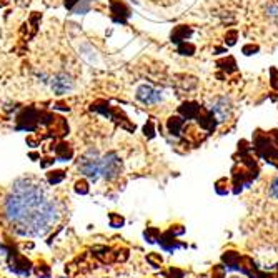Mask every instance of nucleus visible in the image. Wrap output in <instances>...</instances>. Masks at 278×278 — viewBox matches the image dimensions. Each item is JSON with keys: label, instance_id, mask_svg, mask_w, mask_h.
Masks as SVG:
<instances>
[{"label": "nucleus", "instance_id": "nucleus-1", "mask_svg": "<svg viewBox=\"0 0 278 278\" xmlns=\"http://www.w3.org/2000/svg\"><path fill=\"white\" fill-rule=\"evenodd\" d=\"M5 214L20 235L40 236L58 218L54 202L38 185L30 180H17L5 204Z\"/></svg>", "mask_w": 278, "mask_h": 278}, {"label": "nucleus", "instance_id": "nucleus-2", "mask_svg": "<svg viewBox=\"0 0 278 278\" xmlns=\"http://www.w3.org/2000/svg\"><path fill=\"white\" fill-rule=\"evenodd\" d=\"M240 160H235V165L232 168V182H234V194H240L244 186L254 184V180L258 176V165L255 156L252 155V148L248 142L242 140L238 144Z\"/></svg>", "mask_w": 278, "mask_h": 278}, {"label": "nucleus", "instance_id": "nucleus-3", "mask_svg": "<svg viewBox=\"0 0 278 278\" xmlns=\"http://www.w3.org/2000/svg\"><path fill=\"white\" fill-rule=\"evenodd\" d=\"M254 150L260 158L278 168V130H256L254 134Z\"/></svg>", "mask_w": 278, "mask_h": 278}, {"label": "nucleus", "instance_id": "nucleus-4", "mask_svg": "<svg viewBox=\"0 0 278 278\" xmlns=\"http://www.w3.org/2000/svg\"><path fill=\"white\" fill-rule=\"evenodd\" d=\"M0 250L7 252L10 270L15 272V274H18V275H22V276H28L34 265L27 256H24L22 254H18V252H15L14 248H10V246H2Z\"/></svg>", "mask_w": 278, "mask_h": 278}, {"label": "nucleus", "instance_id": "nucleus-5", "mask_svg": "<svg viewBox=\"0 0 278 278\" xmlns=\"http://www.w3.org/2000/svg\"><path fill=\"white\" fill-rule=\"evenodd\" d=\"M122 172V160L118 158V155L115 152H110L100 160V175L105 176L107 180L117 178Z\"/></svg>", "mask_w": 278, "mask_h": 278}, {"label": "nucleus", "instance_id": "nucleus-6", "mask_svg": "<svg viewBox=\"0 0 278 278\" xmlns=\"http://www.w3.org/2000/svg\"><path fill=\"white\" fill-rule=\"evenodd\" d=\"M38 118L40 112L34 107L24 108L17 117V128L18 130H27V132H35L38 128Z\"/></svg>", "mask_w": 278, "mask_h": 278}, {"label": "nucleus", "instance_id": "nucleus-7", "mask_svg": "<svg viewBox=\"0 0 278 278\" xmlns=\"http://www.w3.org/2000/svg\"><path fill=\"white\" fill-rule=\"evenodd\" d=\"M78 170L82 172L84 175H87L88 178L97 180L100 175V160H97V155L95 154L84 155L82 158L78 160Z\"/></svg>", "mask_w": 278, "mask_h": 278}, {"label": "nucleus", "instance_id": "nucleus-8", "mask_svg": "<svg viewBox=\"0 0 278 278\" xmlns=\"http://www.w3.org/2000/svg\"><path fill=\"white\" fill-rule=\"evenodd\" d=\"M208 110L215 115V118L220 122H226V118L230 117V100L226 97H216L212 105L208 107Z\"/></svg>", "mask_w": 278, "mask_h": 278}, {"label": "nucleus", "instance_id": "nucleus-9", "mask_svg": "<svg viewBox=\"0 0 278 278\" xmlns=\"http://www.w3.org/2000/svg\"><path fill=\"white\" fill-rule=\"evenodd\" d=\"M137 98L145 105H154V104H158L162 100V92L155 90L154 87H150V85H142L137 90Z\"/></svg>", "mask_w": 278, "mask_h": 278}, {"label": "nucleus", "instance_id": "nucleus-10", "mask_svg": "<svg viewBox=\"0 0 278 278\" xmlns=\"http://www.w3.org/2000/svg\"><path fill=\"white\" fill-rule=\"evenodd\" d=\"M158 244L160 246L164 248L165 252H170V254H174L176 248H182V246H186L185 244H182V242L176 240L175 235H172L168 230L165 232V234H160L158 236Z\"/></svg>", "mask_w": 278, "mask_h": 278}, {"label": "nucleus", "instance_id": "nucleus-11", "mask_svg": "<svg viewBox=\"0 0 278 278\" xmlns=\"http://www.w3.org/2000/svg\"><path fill=\"white\" fill-rule=\"evenodd\" d=\"M72 87H74V82H72V78H70L67 74H58V75H55L54 80H52V88H54L57 94L67 92V90H70Z\"/></svg>", "mask_w": 278, "mask_h": 278}, {"label": "nucleus", "instance_id": "nucleus-12", "mask_svg": "<svg viewBox=\"0 0 278 278\" xmlns=\"http://www.w3.org/2000/svg\"><path fill=\"white\" fill-rule=\"evenodd\" d=\"M202 107L196 102H184L178 107V114L184 117L185 120H195L198 117Z\"/></svg>", "mask_w": 278, "mask_h": 278}, {"label": "nucleus", "instance_id": "nucleus-13", "mask_svg": "<svg viewBox=\"0 0 278 278\" xmlns=\"http://www.w3.org/2000/svg\"><path fill=\"white\" fill-rule=\"evenodd\" d=\"M92 255L100 262V264H114L115 262L114 250L108 248V246H94Z\"/></svg>", "mask_w": 278, "mask_h": 278}, {"label": "nucleus", "instance_id": "nucleus-14", "mask_svg": "<svg viewBox=\"0 0 278 278\" xmlns=\"http://www.w3.org/2000/svg\"><path fill=\"white\" fill-rule=\"evenodd\" d=\"M192 34H194V30H192L188 25H178V27H175L174 32H172V42L176 45L182 42H186V38H190Z\"/></svg>", "mask_w": 278, "mask_h": 278}, {"label": "nucleus", "instance_id": "nucleus-15", "mask_svg": "<svg viewBox=\"0 0 278 278\" xmlns=\"http://www.w3.org/2000/svg\"><path fill=\"white\" fill-rule=\"evenodd\" d=\"M185 127V118L184 117H178V115H174V117H170L166 120V128H168L170 135H175V137H178L182 135V130Z\"/></svg>", "mask_w": 278, "mask_h": 278}, {"label": "nucleus", "instance_id": "nucleus-16", "mask_svg": "<svg viewBox=\"0 0 278 278\" xmlns=\"http://www.w3.org/2000/svg\"><path fill=\"white\" fill-rule=\"evenodd\" d=\"M110 7H112V14H114V20L118 17L120 14V24H125V20H127L130 17V10L128 7H125V5L122 2H118V0H112L110 2Z\"/></svg>", "mask_w": 278, "mask_h": 278}, {"label": "nucleus", "instance_id": "nucleus-17", "mask_svg": "<svg viewBox=\"0 0 278 278\" xmlns=\"http://www.w3.org/2000/svg\"><path fill=\"white\" fill-rule=\"evenodd\" d=\"M55 156H57V160L60 162H67L74 156V148L68 144L60 142V144L55 145Z\"/></svg>", "mask_w": 278, "mask_h": 278}, {"label": "nucleus", "instance_id": "nucleus-18", "mask_svg": "<svg viewBox=\"0 0 278 278\" xmlns=\"http://www.w3.org/2000/svg\"><path fill=\"white\" fill-rule=\"evenodd\" d=\"M238 258H240V254H236V252H225V254L222 255V262L226 265L225 268H228V270H235L236 268Z\"/></svg>", "mask_w": 278, "mask_h": 278}, {"label": "nucleus", "instance_id": "nucleus-19", "mask_svg": "<svg viewBox=\"0 0 278 278\" xmlns=\"http://www.w3.org/2000/svg\"><path fill=\"white\" fill-rule=\"evenodd\" d=\"M216 65H218V67L224 70V72H226V74H235L236 72V62H235L234 57H230V55L226 58L218 60Z\"/></svg>", "mask_w": 278, "mask_h": 278}, {"label": "nucleus", "instance_id": "nucleus-20", "mask_svg": "<svg viewBox=\"0 0 278 278\" xmlns=\"http://www.w3.org/2000/svg\"><path fill=\"white\" fill-rule=\"evenodd\" d=\"M34 274L37 278H48L50 276V266L45 264V262H38V264L34 266Z\"/></svg>", "mask_w": 278, "mask_h": 278}, {"label": "nucleus", "instance_id": "nucleus-21", "mask_svg": "<svg viewBox=\"0 0 278 278\" xmlns=\"http://www.w3.org/2000/svg\"><path fill=\"white\" fill-rule=\"evenodd\" d=\"M47 180L50 185H57L60 182L65 180V172L64 170H52L47 174Z\"/></svg>", "mask_w": 278, "mask_h": 278}, {"label": "nucleus", "instance_id": "nucleus-22", "mask_svg": "<svg viewBox=\"0 0 278 278\" xmlns=\"http://www.w3.org/2000/svg\"><path fill=\"white\" fill-rule=\"evenodd\" d=\"M144 235H145V240L148 242V244H155V242H158L160 230L155 228V226H148V228L144 232Z\"/></svg>", "mask_w": 278, "mask_h": 278}, {"label": "nucleus", "instance_id": "nucleus-23", "mask_svg": "<svg viewBox=\"0 0 278 278\" xmlns=\"http://www.w3.org/2000/svg\"><path fill=\"white\" fill-rule=\"evenodd\" d=\"M195 45L194 44H188V42H182L178 44V47H176V52L180 55H194L195 54Z\"/></svg>", "mask_w": 278, "mask_h": 278}, {"label": "nucleus", "instance_id": "nucleus-24", "mask_svg": "<svg viewBox=\"0 0 278 278\" xmlns=\"http://www.w3.org/2000/svg\"><path fill=\"white\" fill-rule=\"evenodd\" d=\"M108 222H110V226H114V228H120V226H124L125 218L120 214H110Z\"/></svg>", "mask_w": 278, "mask_h": 278}, {"label": "nucleus", "instance_id": "nucleus-25", "mask_svg": "<svg viewBox=\"0 0 278 278\" xmlns=\"http://www.w3.org/2000/svg\"><path fill=\"white\" fill-rule=\"evenodd\" d=\"M215 190H216V194H218V195H226V194H228V180L220 178L215 184Z\"/></svg>", "mask_w": 278, "mask_h": 278}, {"label": "nucleus", "instance_id": "nucleus-26", "mask_svg": "<svg viewBox=\"0 0 278 278\" xmlns=\"http://www.w3.org/2000/svg\"><path fill=\"white\" fill-rule=\"evenodd\" d=\"M74 190L77 192L78 195H87L90 188H88V184L85 180H77L74 185Z\"/></svg>", "mask_w": 278, "mask_h": 278}, {"label": "nucleus", "instance_id": "nucleus-27", "mask_svg": "<svg viewBox=\"0 0 278 278\" xmlns=\"http://www.w3.org/2000/svg\"><path fill=\"white\" fill-rule=\"evenodd\" d=\"M146 262H148L152 266L158 268V266L164 264V258H162L160 254H148V255H146Z\"/></svg>", "mask_w": 278, "mask_h": 278}, {"label": "nucleus", "instance_id": "nucleus-28", "mask_svg": "<svg viewBox=\"0 0 278 278\" xmlns=\"http://www.w3.org/2000/svg\"><path fill=\"white\" fill-rule=\"evenodd\" d=\"M236 40H238V30H228V32L225 34V44L232 47V45L236 44Z\"/></svg>", "mask_w": 278, "mask_h": 278}, {"label": "nucleus", "instance_id": "nucleus-29", "mask_svg": "<svg viewBox=\"0 0 278 278\" xmlns=\"http://www.w3.org/2000/svg\"><path fill=\"white\" fill-rule=\"evenodd\" d=\"M115 254V262H127L128 260V250L127 248H117L114 250Z\"/></svg>", "mask_w": 278, "mask_h": 278}, {"label": "nucleus", "instance_id": "nucleus-30", "mask_svg": "<svg viewBox=\"0 0 278 278\" xmlns=\"http://www.w3.org/2000/svg\"><path fill=\"white\" fill-rule=\"evenodd\" d=\"M270 85L274 90H278V68L276 67L270 68Z\"/></svg>", "mask_w": 278, "mask_h": 278}, {"label": "nucleus", "instance_id": "nucleus-31", "mask_svg": "<svg viewBox=\"0 0 278 278\" xmlns=\"http://www.w3.org/2000/svg\"><path fill=\"white\" fill-rule=\"evenodd\" d=\"M260 50V47L258 45H254V44H248V45H245L244 48H242V52H244L245 55H254V54H256Z\"/></svg>", "mask_w": 278, "mask_h": 278}, {"label": "nucleus", "instance_id": "nucleus-32", "mask_svg": "<svg viewBox=\"0 0 278 278\" xmlns=\"http://www.w3.org/2000/svg\"><path fill=\"white\" fill-rule=\"evenodd\" d=\"M144 134H145V137H148V138H152L155 135L154 122H152V120H148V122H146V125L144 127Z\"/></svg>", "mask_w": 278, "mask_h": 278}, {"label": "nucleus", "instance_id": "nucleus-33", "mask_svg": "<svg viewBox=\"0 0 278 278\" xmlns=\"http://www.w3.org/2000/svg\"><path fill=\"white\" fill-rule=\"evenodd\" d=\"M168 232L172 235H175V236H178V235H184L185 234V228L182 225H172L170 228H168Z\"/></svg>", "mask_w": 278, "mask_h": 278}, {"label": "nucleus", "instance_id": "nucleus-34", "mask_svg": "<svg viewBox=\"0 0 278 278\" xmlns=\"http://www.w3.org/2000/svg\"><path fill=\"white\" fill-rule=\"evenodd\" d=\"M270 192H272V195L276 196V198H278V176L275 178L274 184H272V188H270Z\"/></svg>", "mask_w": 278, "mask_h": 278}, {"label": "nucleus", "instance_id": "nucleus-35", "mask_svg": "<svg viewBox=\"0 0 278 278\" xmlns=\"http://www.w3.org/2000/svg\"><path fill=\"white\" fill-rule=\"evenodd\" d=\"M8 2H10V0H0V7H5Z\"/></svg>", "mask_w": 278, "mask_h": 278}, {"label": "nucleus", "instance_id": "nucleus-36", "mask_svg": "<svg viewBox=\"0 0 278 278\" xmlns=\"http://www.w3.org/2000/svg\"><path fill=\"white\" fill-rule=\"evenodd\" d=\"M225 278H240V276H235V275H232V276H225Z\"/></svg>", "mask_w": 278, "mask_h": 278}]
</instances>
